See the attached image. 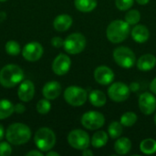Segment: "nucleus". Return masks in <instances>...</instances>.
Wrapping results in <instances>:
<instances>
[{"mask_svg": "<svg viewBox=\"0 0 156 156\" xmlns=\"http://www.w3.org/2000/svg\"><path fill=\"white\" fill-rule=\"evenodd\" d=\"M87 91L78 86H69L64 91L65 101L71 106L80 107L87 101Z\"/></svg>", "mask_w": 156, "mask_h": 156, "instance_id": "6", "label": "nucleus"}, {"mask_svg": "<svg viewBox=\"0 0 156 156\" xmlns=\"http://www.w3.org/2000/svg\"><path fill=\"white\" fill-rule=\"evenodd\" d=\"M44 49L40 43L38 42H29L25 45L22 49V55L24 58L27 61L34 62L38 60L43 55Z\"/></svg>", "mask_w": 156, "mask_h": 156, "instance_id": "11", "label": "nucleus"}, {"mask_svg": "<svg viewBox=\"0 0 156 156\" xmlns=\"http://www.w3.org/2000/svg\"><path fill=\"white\" fill-rule=\"evenodd\" d=\"M14 105L8 100H0V120L8 118L14 113Z\"/></svg>", "mask_w": 156, "mask_h": 156, "instance_id": "23", "label": "nucleus"}, {"mask_svg": "<svg viewBox=\"0 0 156 156\" xmlns=\"http://www.w3.org/2000/svg\"><path fill=\"white\" fill-rule=\"evenodd\" d=\"M74 5L79 11L88 13L96 8L97 0H75Z\"/></svg>", "mask_w": 156, "mask_h": 156, "instance_id": "22", "label": "nucleus"}, {"mask_svg": "<svg viewBox=\"0 0 156 156\" xmlns=\"http://www.w3.org/2000/svg\"><path fill=\"white\" fill-rule=\"evenodd\" d=\"M5 52L10 56H17L21 51L20 45L15 40L7 41L5 46Z\"/></svg>", "mask_w": 156, "mask_h": 156, "instance_id": "28", "label": "nucleus"}, {"mask_svg": "<svg viewBox=\"0 0 156 156\" xmlns=\"http://www.w3.org/2000/svg\"><path fill=\"white\" fill-rule=\"evenodd\" d=\"M137 115L133 112H125L121 117V123L125 127H132L137 122Z\"/></svg>", "mask_w": 156, "mask_h": 156, "instance_id": "27", "label": "nucleus"}, {"mask_svg": "<svg viewBox=\"0 0 156 156\" xmlns=\"http://www.w3.org/2000/svg\"><path fill=\"white\" fill-rule=\"evenodd\" d=\"M139 108L145 115L153 114L156 110L155 97L150 92H144L139 98Z\"/></svg>", "mask_w": 156, "mask_h": 156, "instance_id": "12", "label": "nucleus"}, {"mask_svg": "<svg viewBox=\"0 0 156 156\" xmlns=\"http://www.w3.org/2000/svg\"><path fill=\"white\" fill-rule=\"evenodd\" d=\"M154 122H155V124H156V114H155V116H154Z\"/></svg>", "mask_w": 156, "mask_h": 156, "instance_id": "42", "label": "nucleus"}, {"mask_svg": "<svg viewBox=\"0 0 156 156\" xmlns=\"http://www.w3.org/2000/svg\"><path fill=\"white\" fill-rule=\"evenodd\" d=\"M35 144L42 152L50 151L56 144V135L52 130L47 127L38 129L34 137Z\"/></svg>", "mask_w": 156, "mask_h": 156, "instance_id": "4", "label": "nucleus"}, {"mask_svg": "<svg viewBox=\"0 0 156 156\" xmlns=\"http://www.w3.org/2000/svg\"><path fill=\"white\" fill-rule=\"evenodd\" d=\"M72 22H73L72 17L69 15L62 14V15L56 16V18L54 19V22H53V26L57 31L64 32L71 27Z\"/></svg>", "mask_w": 156, "mask_h": 156, "instance_id": "18", "label": "nucleus"}, {"mask_svg": "<svg viewBox=\"0 0 156 156\" xmlns=\"http://www.w3.org/2000/svg\"><path fill=\"white\" fill-rule=\"evenodd\" d=\"M71 66V60L66 54H59L55 58L52 63V69L58 76L65 75L69 72Z\"/></svg>", "mask_w": 156, "mask_h": 156, "instance_id": "13", "label": "nucleus"}, {"mask_svg": "<svg viewBox=\"0 0 156 156\" xmlns=\"http://www.w3.org/2000/svg\"><path fill=\"white\" fill-rule=\"evenodd\" d=\"M130 33V25L125 20H114L110 23L106 30L109 41L114 44L124 41Z\"/></svg>", "mask_w": 156, "mask_h": 156, "instance_id": "3", "label": "nucleus"}, {"mask_svg": "<svg viewBox=\"0 0 156 156\" xmlns=\"http://www.w3.org/2000/svg\"><path fill=\"white\" fill-rule=\"evenodd\" d=\"M90 102L95 107H102L106 103V96L105 94L99 90H92L89 95Z\"/></svg>", "mask_w": 156, "mask_h": 156, "instance_id": "21", "label": "nucleus"}, {"mask_svg": "<svg viewBox=\"0 0 156 156\" xmlns=\"http://www.w3.org/2000/svg\"><path fill=\"white\" fill-rule=\"evenodd\" d=\"M12 154V148L6 142L0 143V156H9Z\"/></svg>", "mask_w": 156, "mask_h": 156, "instance_id": "32", "label": "nucleus"}, {"mask_svg": "<svg viewBox=\"0 0 156 156\" xmlns=\"http://www.w3.org/2000/svg\"><path fill=\"white\" fill-rule=\"evenodd\" d=\"M47 156H59V154H58V153H56V152H48V154H47Z\"/></svg>", "mask_w": 156, "mask_h": 156, "instance_id": "41", "label": "nucleus"}, {"mask_svg": "<svg viewBox=\"0 0 156 156\" xmlns=\"http://www.w3.org/2000/svg\"><path fill=\"white\" fill-rule=\"evenodd\" d=\"M156 65V58L153 54H144L137 61V68L142 71H149Z\"/></svg>", "mask_w": 156, "mask_h": 156, "instance_id": "19", "label": "nucleus"}, {"mask_svg": "<svg viewBox=\"0 0 156 156\" xmlns=\"http://www.w3.org/2000/svg\"><path fill=\"white\" fill-rule=\"evenodd\" d=\"M129 88H130L131 91H137V90H139L140 86H139V84H138L137 82H133V83L129 86Z\"/></svg>", "mask_w": 156, "mask_h": 156, "instance_id": "37", "label": "nucleus"}, {"mask_svg": "<svg viewBox=\"0 0 156 156\" xmlns=\"http://www.w3.org/2000/svg\"><path fill=\"white\" fill-rule=\"evenodd\" d=\"M17 95L20 101L24 102L30 101L35 95V86L31 80L23 81L18 88Z\"/></svg>", "mask_w": 156, "mask_h": 156, "instance_id": "15", "label": "nucleus"}, {"mask_svg": "<svg viewBox=\"0 0 156 156\" xmlns=\"http://www.w3.org/2000/svg\"><path fill=\"white\" fill-rule=\"evenodd\" d=\"M95 80L101 85H109L114 80L113 71L107 66H100L94 71Z\"/></svg>", "mask_w": 156, "mask_h": 156, "instance_id": "14", "label": "nucleus"}, {"mask_svg": "<svg viewBox=\"0 0 156 156\" xmlns=\"http://www.w3.org/2000/svg\"><path fill=\"white\" fill-rule=\"evenodd\" d=\"M135 1H136L139 5H144L148 4L150 0H135Z\"/></svg>", "mask_w": 156, "mask_h": 156, "instance_id": "40", "label": "nucleus"}, {"mask_svg": "<svg viewBox=\"0 0 156 156\" xmlns=\"http://www.w3.org/2000/svg\"><path fill=\"white\" fill-rule=\"evenodd\" d=\"M150 90H151V91L154 94L156 95V78H154L153 80V81L151 82V84H150Z\"/></svg>", "mask_w": 156, "mask_h": 156, "instance_id": "36", "label": "nucleus"}, {"mask_svg": "<svg viewBox=\"0 0 156 156\" xmlns=\"http://www.w3.org/2000/svg\"><path fill=\"white\" fill-rule=\"evenodd\" d=\"M61 93V85L58 81H48L47 82L43 89L42 94L48 100H55Z\"/></svg>", "mask_w": 156, "mask_h": 156, "instance_id": "16", "label": "nucleus"}, {"mask_svg": "<svg viewBox=\"0 0 156 156\" xmlns=\"http://www.w3.org/2000/svg\"><path fill=\"white\" fill-rule=\"evenodd\" d=\"M86 47V38L80 33H73L69 35L64 40L63 48L69 54L76 55L84 50Z\"/></svg>", "mask_w": 156, "mask_h": 156, "instance_id": "5", "label": "nucleus"}, {"mask_svg": "<svg viewBox=\"0 0 156 156\" xmlns=\"http://www.w3.org/2000/svg\"><path fill=\"white\" fill-rule=\"evenodd\" d=\"M82 155L83 156H92L93 155V153H92L90 150H89V149L87 148V149H84V150H83V152H82Z\"/></svg>", "mask_w": 156, "mask_h": 156, "instance_id": "38", "label": "nucleus"}, {"mask_svg": "<svg viewBox=\"0 0 156 156\" xmlns=\"http://www.w3.org/2000/svg\"><path fill=\"white\" fill-rule=\"evenodd\" d=\"M131 34L133 39L137 43H144L150 37L149 29L144 25H136L133 28Z\"/></svg>", "mask_w": 156, "mask_h": 156, "instance_id": "17", "label": "nucleus"}, {"mask_svg": "<svg viewBox=\"0 0 156 156\" xmlns=\"http://www.w3.org/2000/svg\"><path fill=\"white\" fill-rule=\"evenodd\" d=\"M105 123V118L101 112L90 111L85 112L81 117V124L88 130L94 131L101 128Z\"/></svg>", "mask_w": 156, "mask_h": 156, "instance_id": "9", "label": "nucleus"}, {"mask_svg": "<svg viewBox=\"0 0 156 156\" xmlns=\"http://www.w3.org/2000/svg\"><path fill=\"white\" fill-rule=\"evenodd\" d=\"M131 90L129 86L123 82H115L108 89V96L110 99L116 102H122L126 101L130 96Z\"/></svg>", "mask_w": 156, "mask_h": 156, "instance_id": "10", "label": "nucleus"}, {"mask_svg": "<svg viewBox=\"0 0 156 156\" xmlns=\"http://www.w3.org/2000/svg\"><path fill=\"white\" fill-rule=\"evenodd\" d=\"M108 142V134L103 131H99L95 133L91 138V145L94 148H101L103 147Z\"/></svg>", "mask_w": 156, "mask_h": 156, "instance_id": "24", "label": "nucleus"}, {"mask_svg": "<svg viewBox=\"0 0 156 156\" xmlns=\"http://www.w3.org/2000/svg\"><path fill=\"white\" fill-rule=\"evenodd\" d=\"M14 110H15V112L18 113V114H21V113H24L25 111H26V107L25 105H23L22 103H16L15 106H14Z\"/></svg>", "mask_w": 156, "mask_h": 156, "instance_id": "34", "label": "nucleus"}, {"mask_svg": "<svg viewBox=\"0 0 156 156\" xmlns=\"http://www.w3.org/2000/svg\"><path fill=\"white\" fill-rule=\"evenodd\" d=\"M63 44H64V40L60 37H54L51 39V45L54 48H58L60 47H63Z\"/></svg>", "mask_w": 156, "mask_h": 156, "instance_id": "33", "label": "nucleus"}, {"mask_svg": "<svg viewBox=\"0 0 156 156\" xmlns=\"http://www.w3.org/2000/svg\"><path fill=\"white\" fill-rule=\"evenodd\" d=\"M108 133L111 138H119L122 133V124L118 122H112L108 127Z\"/></svg>", "mask_w": 156, "mask_h": 156, "instance_id": "26", "label": "nucleus"}, {"mask_svg": "<svg viewBox=\"0 0 156 156\" xmlns=\"http://www.w3.org/2000/svg\"><path fill=\"white\" fill-rule=\"evenodd\" d=\"M68 142L71 147L77 150L87 149L90 144V139L89 134L83 130H73L68 135Z\"/></svg>", "mask_w": 156, "mask_h": 156, "instance_id": "8", "label": "nucleus"}, {"mask_svg": "<svg viewBox=\"0 0 156 156\" xmlns=\"http://www.w3.org/2000/svg\"><path fill=\"white\" fill-rule=\"evenodd\" d=\"M5 137L7 142L14 145L25 144L31 138V130L24 123L16 122L8 126Z\"/></svg>", "mask_w": 156, "mask_h": 156, "instance_id": "1", "label": "nucleus"}, {"mask_svg": "<svg viewBox=\"0 0 156 156\" xmlns=\"http://www.w3.org/2000/svg\"><path fill=\"white\" fill-rule=\"evenodd\" d=\"M24 72L15 64H8L0 70V84L5 88H13L22 81Z\"/></svg>", "mask_w": 156, "mask_h": 156, "instance_id": "2", "label": "nucleus"}, {"mask_svg": "<svg viewBox=\"0 0 156 156\" xmlns=\"http://www.w3.org/2000/svg\"><path fill=\"white\" fill-rule=\"evenodd\" d=\"M4 135H5V130H4V127L2 124H0V142L2 141V139L4 138Z\"/></svg>", "mask_w": 156, "mask_h": 156, "instance_id": "39", "label": "nucleus"}, {"mask_svg": "<svg viewBox=\"0 0 156 156\" xmlns=\"http://www.w3.org/2000/svg\"><path fill=\"white\" fill-rule=\"evenodd\" d=\"M132 148V142L130 139L126 137L119 138L114 144V150L118 154H126L131 151Z\"/></svg>", "mask_w": 156, "mask_h": 156, "instance_id": "20", "label": "nucleus"}, {"mask_svg": "<svg viewBox=\"0 0 156 156\" xmlns=\"http://www.w3.org/2000/svg\"><path fill=\"white\" fill-rule=\"evenodd\" d=\"M26 155L27 156H42L43 155V154H42L41 152H38V151L34 150V151H30V152L27 153V154H26Z\"/></svg>", "mask_w": 156, "mask_h": 156, "instance_id": "35", "label": "nucleus"}, {"mask_svg": "<svg viewBox=\"0 0 156 156\" xmlns=\"http://www.w3.org/2000/svg\"><path fill=\"white\" fill-rule=\"evenodd\" d=\"M140 150L145 154H153L156 153V141L154 139H145L140 144Z\"/></svg>", "mask_w": 156, "mask_h": 156, "instance_id": "25", "label": "nucleus"}, {"mask_svg": "<svg viewBox=\"0 0 156 156\" xmlns=\"http://www.w3.org/2000/svg\"><path fill=\"white\" fill-rule=\"evenodd\" d=\"M6 0H0V2H5Z\"/></svg>", "mask_w": 156, "mask_h": 156, "instance_id": "43", "label": "nucleus"}, {"mask_svg": "<svg viewBox=\"0 0 156 156\" xmlns=\"http://www.w3.org/2000/svg\"><path fill=\"white\" fill-rule=\"evenodd\" d=\"M141 19V14L136 9L129 10L125 15V21L131 26V25H137Z\"/></svg>", "mask_w": 156, "mask_h": 156, "instance_id": "29", "label": "nucleus"}, {"mask_svg": "<svg viewBox=\"0 0 156 156\" xmlns=\"http://www.w3.org/2000/svg\"><path fill=\"white\" fill-rule=\"evenodd\" d=\"M133 2H134V0H116L115 4L119 10L126 11L133 6Z\"/></svg>", "mask_w": 156, "mask_h": 156, "instance_id": "31", "label": "nucleus"}, {"mask_svg": "<svg viewBox=\"0 0 156 156\" xmlns=\"http://www.w3.org/2000/svg\"><path fill=\"white\" fill-rule=\"evenodd\" d=\"M113 58L120 67L124 69L132 68L136 61L133 51L126 47H119L115 48L113 51Z\"/></svg>", "mask_w": 156, "mask_h": 156, "instance_id": "7", "label": "nucleus"}, {"mask_svg": "<svg viewBox=\"0 0 156 156\" xmlns=\"http://www.w3.org/2000/svg\"><path fill=\"white\" fill-rule=\"evenodd\" d=\"M51 109V104L49 102V100L48 99H42L38 101L37 103V111L39 114H47Z\"/></svg>", "mask_w": 156, "mask_h": 156, "instance_id": "30", "label": "nucleus"}]
</instances>
